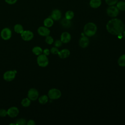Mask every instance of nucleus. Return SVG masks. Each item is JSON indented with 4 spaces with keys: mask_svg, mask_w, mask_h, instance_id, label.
<instances>
[{
    "mask_svg": "<svg viewBox=\"0 0 125 125\" xmlns=\"http://www.w3.org/2000/svg\"><path fill=\"white\" fill-rule=\"evenodd\" d=\"M123 36H124V37L125 38V30H124V31L123 32Z\"/></svg>",
    "mask_w": 125,
    "mask_h": 125,
    "instance_id": "35",
    "label": "nucleus"
},
{
    "mask_svg": "<svg viewBox=\"0 0 125 125\" xmlns=\"http://www.w3.org/2000/svg\"><path fill=\"white\" fill-rule=\"evenodd\" d=\"M124 0V1H125V0Z\"/></svg>",
    "mask_w": 125,
    "mask_h": 125,
    "instance_id": "36",
    "label": "nucleus"
},
{
    "mask_svg": "<svg viewBox=\"0 0 125 125\" xmlns=\"http://www.w3.org/2000/svg\"><path fill=\"white\" fill-rule=\"evenodd\" d=\"M97 27L93 22H88L85 24L83 27V32L85 35L88 37L93 36L97 32Z\"/></svg>",
    "mask_w": 125,
    "mask_h": 125,
    "instance_id": "2",
    "label": "nucleus"
},
{
    "mask_svg": "<svg viewBox=\"0 0 125 125\" xmlns=\"http://www.w3.org/2000/svg\"><path fill=\"white\" fill-rule=\"evenodd\" d=\"M14 30L16 33H17V34H21V33L24 31L22 25L20 24H15L14 27Z\"/></svg>",
    "mask_w": 125,
    "mask_h": 125,
    "instance_id": "20",
    "label": "nucleus"
},
{
    "mask_svg": "<svg viewBox=\"0 0 125 125\" xmlns=\"http://www.w3.org/2000/svg\"><path fill=\"white\" fill-rule=\"evenodd\" d=\"M32 51L34 54L37 56H39L42 53L43 50L41 47L38 46H36L32 48Z\"/></svg>",
    "mask_w": 125,
    "mask_h": 125,
    "instance_id": "19",
    "label": "nucleus"
},
{
    "mask_svg": "<svg viewBox=\"0 0 125 125\" xmlns=\"http://www.w3.org/2000/svg\"><path fill=\"white\" fill-rule=\"evenodd\" d=\"M50 51L53 54H58L59 52V50L57 47L55 46V47H52L50 50Z\"/></svg>",
    "mask_w": 125,
    "mask_h": 125,
    "instance_id": "30",
    "label": "nucleus"
},
{
    "mask_svg": "<svg viewBox=\"0 0 125 125\" xmlns=\"http://www.w3.org/2000/svg\"><path fill=\"white\" fill-rule=\"evenodd\" d=\"M74 16V13L72 11H71V10L67 11L65 14V18L70 20L72 19Z\"/></svg>",
    "mask_w": 125,
    "mask_h": 125,
    "instance_id": "25",
    "label": "nucleus"
},
{
    "mask_svg": "<svg viewBox=\"0 0 125 125\" xmlns=\"http://www.w3.org/2000/svg\"><path fill=\"white\" fill-rule=\"evenodd\" d=\"M106 13L110 17L115 18L117 17L119 13V10L114 5H110L106 9Z\"/></svg>",
    "mask_w": 125,
    "mask_h": 125,
    "instance_id": "5",
    "label": "nucleus"
},
{
    "mask_svg": "<svg viewBox=\"0 0 125 125\" xmlns=\"http://www.w3.org/2000/svg\"><path fill=\"white\" fill-rule=\"evenodd\" d=\"M31 101L27 97L23 98L21 101V104L22 106L25 107H27L29 106L31 104Z\"/></svg>",
    "mask_w": 125,
    "mask_h": 125,
    "instance_id": "22",
    "label": "nucleus"
},
{
    "mask_svg": "<svg viewBox=\"0 0 125 125\" xmlns=\"http://www.w3.org/2000/svg\"><path fill=\"white\" fill-rule=\"evenodd\" d=\"M8 4H14L18 0H4Z\"/></svg>",
    "mask_w": 125,
    "mask_h": 125,
    "instance_id": "32",
    "label": "nucleus"
},
{
    "mask_svg": "<svg viewBox=\"0 0 125 125\" xmlns=\"http://www.w3.org/2000/svg\"><path fill=\"white\" fill-rule=\"evenodd\" d=\"M116 7L119 10L125 11V1H120L116 3Z\"/></svg>",
    "mask_w": 125,
    "mask_h": 125,
    "instance_id": "24",
    "label": "nucleus"
},
{
    "mask_svg": "<svg viewBox=\"0 0 125 125\" xmlns=\"http://www.w3.org/2000/svg\"><path fill=\"white\" fill-rule=\"evenodd\" d=\"M118 64L121 66H125V54H123L121 56L118 60Z\"/></svg>",
    "mask_w": 125,
    "mask_h": 125,
    "instance_id": "23",
    "label": "nucleus"
},
{
    "mask_svg": "<svg viewBox=\"0 0 125 125\" xmlns=\"http://www.w3.org/2000/svg\"><path fill=\"white\" fill-rule=\"evenodd\" d=\"M19 109L16 106H12L7 110V115L10 118H15L17 117L19 113Z\"/></svg>",
    "mask_w": 125,
    "mask_h": 125,
    "instance_id": "10",
    "label": "nucleus"
},
{
    "mask_svg": "<svg viewBox=\"0 0 125 125\" xmlns=\"http://www.w3.org/2000/svg\"><path fill=\"white\" fill-rule=\"evenodd\" d=\"M15 123L17 125H26L27 121L25 119L20 118L17 120Z\"/></svg>",
    "mask_w": 125,
    "mask_h": 125,
    "instance_id": "26",
    "label": "nucleus"
},
{
    "mask_svg": "<svg viewBox=\"0 0 125 125\" xmlns=\"http://www.w3.org/2000/svg\"><path fill=\"white\" fill-rule=\"evenodd\" d=\"M119 0H105L106 3L109 6L114 5L117 3Z\"/></svg>",
    "mask_w": 125,
    "mask_h": 125,
    "instance_id": "28",
    "label": "nucleus"
},
{
    "mask_svg": "<svg viewBox=\"0 0 125 125\" xmlns=\"http://www.w3.org/2000/svg\"><path fill=\"white\" fill-rule=\"evenodd\" d=\"M106 28L107 31L111 34L120 36L124 31L125 26L121 20L114 18L107 22Z\"/></svg>",
    "mask_w": 125,
    "mask_h": 125,
    "instance_id": "1",
    "label": "nucleus"
},
{
    "mask_svg": "<svg viewBox=\"0 0 125 125\" xmlns=\"http://www.w3.org/2000/svg\"><path fill=\"white\" fill-rule=\"evenodd\" d=\"M62 95L61 91L57 88H51L48 92V97L50 99L56 100L59 99Z\"/></svg>",
    "mask_w": 125,
    "mask_h": 125,
    "instance_id": "4",
    "label": "nucleus"
},
{
    "mask_svg": "<svg viewBox=\"0 0 125 125\" xmlns=\"http://www.w3.org/2000/svg\"><path fill=\"white\" fill-rule=\"evenodd\" d=\"M59 57L61 59H65L68 57L70 55V51L67 49H63L58 53Z\"/></svg>",
    "mask_w": 125,
    "mask_h": 125,
    "instance_id": "15",
    "label": "nucleus"
},
{
    "mask_svg": "<svg viewBox=\"0 0 125 125\" xmlns=\"http://www.w3.org/2000/svg\"><path fill=\"white\" fill-rule=\"evenodd\" d=\"M62 42L61 40H56L54 42V45L56 47H59L62 45Z\"/></svg>",
    "mask_w": 125,
    "mask_h": 125,
    "instance_id": "31",
    "label": "nucleus"
},
{
    "mask_svg": "<svg viewBox=\"0 0 125 125\" xmlns=\"http://www.w3.org/2000/svg\"><path fill=\"white\" fill-rule=\"evenodd\" d=\"M22 39L24 41H30L34 38V33L30 30H24L21 34Z\"/></svg>",
    "mask_w": 125,
    "mask_h": 125,
    "instance_id": "9",
    "label": "nucleus"
},
{
    "mask_svg": "<svg viewBox=\"0 0 125 125\" xmlns=\"http://www.w3.org/2000/svg\"><path fill=\"white\" fill-rule=\"evenodd\" d=\"M38 33L41 36L46 37L49 35L50 33V31L49 28L45 26H40L38 28L37 30Z\"/></svg>",
    "mask_w": 125,
    "mask_h": 125,
    "instance_id": "11",
    "label": "nucleus"
},
{
    "mask_svg": "<svg viewBox=\"0 0 125 125\" xmlns=\"http://www.w3.org/2000/svg\"><path fill=\"white\" fill-rule=\"evenodd\" d=\"M48 97L46 95H43L38 98L39 103L42 104H44L47 103Z\"/></svg>",
    "mask_w": 125,
    "mask_h": 125,
    "instance_id": "21",
    "label": "nucleus"
},
{
    "mask_svg": "<svg viewBox=\"0 0 125 125\" xmlns=\"http://www.w3.org/2000/svg\"><path fill=\"white\" fill-rule=\"evenodd\" d=\"M62 16V13L60 10L54 9L52 11L51 18L54 21H59L60 20Z\"/></svg>",
    "mask_w": 125,
    "mask_h": 125,
    "instance_id": "13",
    "label": "nucleus"
},
{
    "mask_svg": "<svg viewBox=\"0 0 125 125\" xmlns=\"http://www.w3.org/2000/svg\"><path fill=\"white\" fill-rule=\"evenodd\" d=\"M61 24L62 27L65 28H69L71 25V22L70 20H68L65 18L62 19L61 21Z\"/></svg>",
    "mask_w": 125,
    "mask_h": 125,
    "instance_id": "17",
    "label": "nucleus"
},
{
    "mask_svg": "<svg viewBox=\"0 0 125 125\" xmlns=\"http://www.w3.org/2000/svg\"><path fill=\"white\" fill-rule=\"evenodd\" d=\"M102 4L101 0H90L89 2L90 6L93 8H97Z\"/></svg>",
    "mask_w": 125,
    "mask_h": 125,
    "instance_id": "16",
    "label": "nucleus"
},
{
    "mask_svg": "<svg viewBox=\"0 0 125 125\" xmlns=\"http://www.w3.org/2000/svg\"><path fill=\"white\" fill-rule=\"evenodd\" d=\"M7 115V110L5 109H0V117H4Z\"/></svg>",
    "mask_w": 125,
    "mask_h": 125,
    "instance_id": "29",
    "label": "nucleus"
},
{
    "mask_svg": "<svg viewBox=\"0 0 125 125\" xmlns=\"http://www.w3.org/2000/svg\"><path fill=\"white\" fill-rule=\"evenodd\" d=\"M39 93L38 90L35 88H31L29 89L27 92V97L31 101H35L39 98Z\"/></svg>",
    "mask_w": 125,
    "mask_h": 125,
    "instance_id": "7",
    "label": "nucleus"
},
{
    "mask_svg": "<svg viewBox=\"0 0 125 125\" xmlns=\"http://www.w3.org/2000/svg\"><path fill=\"white\" fill-rule=\"evenodd\" d=\"M45 41L47 44H52L53 43L54 40H53V38L51 36L48 35V36L46 37L45 39Z\"/></svg>",
    "mask_w": 125,
    "mask_h": 125,
    "instance_id": "27",
    "label": "nucleus"
},
{
    "mask_svg": "<svg viewBox=\"0 0 125 125\" xmlns=\"http://www.w3.org/2000/svg\"><path fill=\"white\" fill-rule=\"evenodd\" d=\"M36 124L35 122L33 120H29L27 122V125H35Z\"/></svg>",
    "mask_w": 125,
    "mask_h": 125,
    "instance_id": "34",
    "label": "nucleus"
},
{
    "mask_svg": "<svg viewBox=\"0 0 125 125\" xmlns=\"http://www.w3.org/2000/svg\"><path fill=\"white\" fill-rule=\"evenodd\" d=\"M89 41L87 37L85 36H83L79 40V45L82 47V48H85L86 47L88 44H89Z\"/></svg>",
    "mask_w": 125,
    "mask_h": 125,
    "instance_id": "14",
    "label": "nucleus"
},
{
    "mask_svg": "<svg viewBox=\"0 0 125 125\" xmlns=\"http://www.w3.org/2000/svg\"><path fill=\"white\" fill-rule=\"evenodd\" d=\"M37 62L39 66L45 67L48 65L49 63V60L47 56L43 54H42L38 56L37 58Z\"/></svg>",
    "mask_w": 125,
    "mask_h": 125,
    "instance_id": "3",
    "label": "nucleus"
},
{
    "mask_svg": "<svg viewBox=\"0 0 125 125\" xmlns=\"http://www.w3.org/2000/svg\"><path fill=\"white\" fill-rule=\"evenodd\" d=\"M54 23L53 20L51 17H48L46 18L43 21L44 26L48 28L51 27Z\"/></svg>",
    "mask_w": 125,
    "mask_h": 125,
    "instance_id": "18",
    "label": "nucleus"
},
{
    "mask_svg": "<svg viewBox=\"0 0 125 125\" xmlns=\"http://www.w3.org/2000/svg\"><path fill=\"white\" fill-rule=\"evenodd\" d=\"M50 50H49V49H48V48H45V49H44L43 50V52H42L43 54H44V55H46V56L49 55V54H50Z\"/></svg>",
    "mask_w": 125,
    "mask_h": 125,
    "instance_id": "33",
    "label": "nucleus"
},
{
    "mask_svg": "<svg viewBox=\"0 0 125 125\" xmlns=\"http://www.w3.org/2000/svg\"><path fill=\"white\" fill-rule=\"evenodd\" d=\"M12 31L11 29L8 27L3 28L0 32V37L3 40H9L12 37Z\"/></svg>",
    "mask_w": 125,
    "mask_h": 125,
    "instance_id": "6",
    "label": "nucleus"
},
{
    "mask_svg": "<svg viewBox=\"0 0 125 125\" xmlns=\"http://www.w3.org/2000/svg\"><path fill=\"white\" fill-rule=\"evenodd\" d=\"M16 72L15 70H8L5 72L3 75V79L7 82L12 81L16 77Z\"/></svg>",
    "mask_w": 125,
    "mask_h": 125,
    "instance_id": "8",
    "label": "nucleus"
},
{
    "mask_svg": "<svg viewBox=\"0 0 125 125\" xmlns=\"http://www.w3.org/2000/svg\"><path fill=\"white\" fill-rule=\"evenodd\" d=\"M71 37L70 34L67 32H63L61 36V41L62 43H66L70 42L71 40Z\"/></svg>",
    "mask_w": 125,
    "mask_h": 125,
    "instance_id": "12",
    "label": "nucleus"
}]
</instances>
